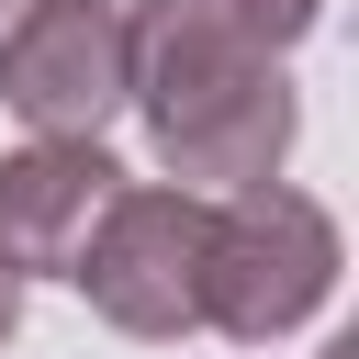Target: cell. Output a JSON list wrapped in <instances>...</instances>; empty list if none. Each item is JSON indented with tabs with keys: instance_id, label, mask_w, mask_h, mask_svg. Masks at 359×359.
<instances>
[{
	"instance_id": "6da1fadb",
	"label": "cell",
	"mask_w": 359,
	"mask_h": 359,
	"mask_svg": "<svg viewBox=\"0 0 359 359\" xmlns=\"http://www.w3.org/2000/svg\"><path fill=\"white\" fill-rule=\"evenodd\" d=\"M123 101L146 112L157 168L202 202H224L247 180H280L292 123H303L280 56L247 45L224 0H135L123 11Z\"/></svg>"
},
{
	"instance_id": "7a4b0ae2",
	"label": "cell",
	"mask_w": 359,
	"mask_h": 359,
	"mask_svg": "<svg viewBox=\"0 0 359 359\" xmlns=\"http://www.w3.org/2000/svg\"><path fill=\"white\" fill-rule=\"evenodd\" d=\"M337 292V213L292 180H247L213 202V258H202V325H224L236 348L292 337L314 303Z\"/></svg>"
},
{
	"instance_id": "3957f363",
	"label": "cell",
	"mask_w": 359,
	"mask_h": 359,
	"mask_svg": "<svg viewBox=\"0 0 359 359\" xmlns=\"http://www.w3.org/2000/svg\"><path fill=\"white\" fill-rule=\"evenodd\" d=\"M202 258H213V202L180 191V180H146V191L123 180L101 202V224H90V247H79L67 280L90 292V314L112 337L168 348V337L202 325Z\"/></svg>"
},
{
	"instance_id": "277c9868",
	"label": "cell",
	"mask_w": 359,
	"mask_h": 359,
	"mask_svg": "<svg viewBox=\"0 0 359 359\" xmlns=\"http://www.w3.org/2000/svg\"><path fill=\"white\" fill-rule=\"evenodd\" d=\"M0 101L34 135H101L123 112V11L112 0H22L0 34Z\"/></svg>"
},
{
	"instance_id": "5b68a950",
	"label": "cell",
	"mask_w": 359,
	"mask_h": 359,
	"mask_svg": "<svg viewBox=\"0 0 359 359\" xmlns=\"http://www.w3.org/2000/svg\"><path fill=\"white\" fill-rule=\"evenodd\" d=\"M112 191H123V168H112L101 135H34V146H11L0 157V258L22 280H67Z\"/></svg>"
},
{
	"instance_id": "8992f818",
	"label": "cell",
	"mask_w": 359,
	"mask_h": 359,
	"mask_svg": "<svg viewBox=\"0 0 359 359\" xmlns=\"http://www.w3.org/2000/svg\"><path fill=\"white\" fill-rule=\"evenodd\" d=\"M224 11H236V34H247V45L292 56V45L314 34V11H325V0H224Z\"/></svg>"
},
{
	"instance_id": "52a82bcc",
	"label": "cell",
	"mask_w": 359,
	"mask_h": 359,
	"mask_svg": "<svg viewBox=\"0 0 359 359\" xmlns=\"http://www.w3.org/2000/svg\"><path fill=\"white\" fill-rule=\"evenodd\" d=\"M11 325H22V269L0 258V348H11Z\"/></svg>"
}]
</instances>
